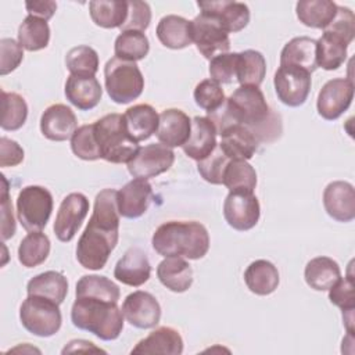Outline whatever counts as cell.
Here are the masks:
<instances>
[{
    "mask_svg": "<svg viewBox=\"0 0 355 355\" xmlns=\"http://www.w3.org/2000/svg\"><path fill=\"white\" fill-rule=\"evenodd\" d=\"M151 244L162 257L200 259L209 250V234L207 227L197 220H169L155 229Z\"/></svg>",
    "mask_w": 355,
    "mask_h": 355,
    "instance_id": "cell-1",
    "label": "cell"
},
{
    "mask_svg": "<svg viewBox=\"0 0 355 355\" xmlns=\"http://www.w3.org/2000/svg\"><path fill=\"white\" fill-rule=\"evenodd\" d=\"M72 324L100 340L112 341L123 330V313L118 302L94 297H76L71 308Z\"/></svg>",
    "mask_w": 355,
    "mask_h": 355,
    "instance_id": "cell-2",
    "label": "cell"
},
{
    "mask_svg": "<svg viewBox=\"0 0 355 355\" xmlns=\"http://www.w3.org/2000/svg\"><path fill=\"white\" fill-rule=\"evenodd\" d=\"M76 244V259L89 270H100L118 244L119 219L92 214Z\"/></svg>",
    "mask_w": 355,
    "mask_h": 355,
    "instance_id": "cell-3",
    "label": "cell"
},
{
    "mask_svg": "<svg viewBox=\"0 0 355 355\" xmlns=\"http://www.w3.org/2000/svg\"><path fill=\"white\" fill-rule=\"evenodd\" d=\"M94 135L100 148V155L107 162H129L139 150L126 130L122 114H107L94 122Z\"/></svg>",
    "mask_w": 355,
    "mask_h": 355,
    "instance_id": "cell-4",
    "label": "cell"
},
{
    "mask_svg": "<svg viewBox=\"0 0 355 355\" xmlns=\"http://www.w3.org/2000/svg\"><path fill=\"white\" fill-rule=\"evenodd\" d=\"M104 85L114 103L128 104L143 93L144 78L136 62L112 57L104 67Z\"/></svg>",
    "mask_w": 355,
    "mask_h": 355,
    "instance_id": "cell-5",
    "label": "cell"
},
{
    "mask_svg": "<svg viewBox=\"0 0 355 355\" xmlns=\"http://www.w3.org/2000/svg\"><path fill=\"white\" fill-rule=\"evenodd\" d=\"M60 305L40 295H28L19 308L22 326L33 336L51 337L62 323Z\"/></svg>",
    "mask_w": 355,
    "mask_h": 355,
    "instance_id": "cell-6",
    "label": "cell"
},
{
    "mask_svg": "<svg viewBox=\"0 0 355 355\" xmlns=\"http://www.w3.org/2000/svg\"><path fill=\"white\" fill-rule=\"evenodd\" d=\"M53 211V196L43 186H26L17 197V216L26 232H42Z\"/></svg>",
    "mask_w": 355,
    "mask_h": 355,
    "instance_id": "cell-7",
    "label": "cell"
},
{
    "mask_svg": "<svg viewBox=\"0 0 355 355\" xmlns=\"http://www.w3.org/2000/svg\"><path fill=\"white\" fill-rule=\"evenodd\" d=\"M190 26L193 43L207 60L230 50L229 33L215 18L200 12L190 21Z\"/></svg>",
    "mask_w": 355,
    "mask_h": 355,
    "instance_id": "cell-8",
    "label": "cell"
},
{
    "mask_svg": "<svg viewBox=\"0 0 355 355\" xmlns=\"http://www.w3.org/2000/svg\"><path fill=\"white\" fill-rule=\"evenodd\" d=\"M275 92L277 98L288 107L302 105L311 92V73L305 69L280 65L273 76Z\"/></svg>",
    "mask_w": 355,
    "mask_h": 355,
    "instance_id": "cell-9",
    "label": "cell"
},
{
    "mask_svg": "<svg viewBox=\"0 0 355 355\" xmlns=\"http://www.w3.org/2000/svg\"><path fill=\"white\" fill-rule=\"evenodd\" d=\"M175 161V153L171 147L161 143L139 147L132 159L126 164L128 171L133 178L146 179L155 178L166 172Z\"/></svg>",
    "mask_w": 355,
    "mask_h": 355,
    "instance_id": "cell-10",
    "label": "cell"
},
{
    "mask_svg": "<svg viewBox=\"0 0 355 355\" xmlns=\"http://www.w3.org/2000/svg\"><path fill=\"white\" fill-rule=\"evenodd\" d=\"M354 98V83L348 78H334L327 80L316 101L318 114L326 121L340 118L351 105Z\"/></svg>",
    "mask_w": 355,
    "mask_h": 355,
    "instance_id": "cell-11",
    "label": "cell"
},
{
    "mask_svg": "<svg viewBox=\"0 0 355 355\" xmlns=\"http://www.w3.org/2000/svg\"><path fill=\"white\" fill-rule=\"evenodd\" d=\"M223 216L227 225L236 230L252 229L261 216L257 196L248 191H229L223 202Z\"/></svg>",
    "mask_w": 355,
    "mask_h": 355,
    "instance_id": "cell-12",
    "label": "cell"
},
{
    "mask_svg": "<svg viewBox=\"0 0 355 355\" xmlns=\"http://www.w3.org/2000/svg\"><path fill=\"white\" fill-rule=\"evenodd\" d=\"M89 212V200L82 193H69L60 204L54 220V233L62 243L71 241Z\"/></svg>",
    "mask_w": 355,
    "mask_h": 355,
    "instance_id": "cell-13",
    "label": "cell"
},
{
    "mask_svg": "<svg viewBox=\"0 0 355 355\" xmlns=\"http://www.w3.org/2000/svg\"><path fill=\"white\" fill-rule=\"evenodd\" d=\"M121 309L126 322L137 329H153L161 319L159 302L153 294L143 290L126 295Z\"/></svg>",
    "mask_w": 355,
    "mask_h": 355,
    "instance_id": "cell-14",
    "label": "cell"
},
{
    "mask_svg": "<svg viewBox=\"0 0 355 355\" xmlns=\"http://www.w3.org/2000/svg\"><path fill=\"white\" fill-rule=\"evenodd\" d=\"M197 6L202 14L215 18L227 33L240 32L250 22V8L240 1H198Z\"/></svg>",
    "mask_w": 355,
    "mask_h": 355,
    "instance_id": "cell-15",
    "label": "cell"
},
{
    "mask_svg": "<svg viewBox=\"0 0 355 355\" xmlns=\"http://www.w3.org/2000/svg\"><path fill=\"white\" fill-rule=\"evenodd\" d=\"M323 207L337 222H351L355 218V190L344 180L329 183L323 190Z\"/></svg>",
    "mask_w": 355,
    "mask_h": 355,
    "instance_id": "cell-16",
    "label": "cell"
},
{
    "mask_svg": "<svg viewBox=\"0 0 355 355\" xmlns=\"http://www.w3.org/2000/svg\"><path fill=\"white\" fill-rule=\"evenodd\" d=\"M76 129V116L65 104L49 105L40 116V132L49 140L65 141L72 137Z\"/></svg>",
    "mask_w": 355,
    "mask_h": 355,
    "instance_id": "cell-17",
    "label": "cell"
},
{
    "mask_svg": "<svg viewBox=\"0 0 355 355\" xmlns=\"http://www.w3.org/2000/svg\"><path fill=\"white\" fill-rule=\"evenodd\" d=\"M153 197L148 180L135 178L118 190V209L121 216L136 219L146 214Z\"/></svg>",
    "mask_w": 355,
    "mask_h": 355,
    "instance_id": "cell-18",
    "label": "cell"
},
{
    "mask_svg": "<svg viewBox=\"0 0 355 355\" xmlns=\"http://www.w3.org/2000/svg\"><path fill=\"white\" fill-rule=\"evenodd\" d=\"M151 275V265L147 254L139 247H130L114 268V277L122 284L139 287Z\"/></svg>",
    "mask_w": 355,
    "mask_h": 355,
    "instance_id": "cell-19",
    "label": "cell"
},
{
    "mask_svg": "<svg viewBox=\"0 0 355 355\" xmlns=\"http://www.w3.org/2000/svg\"><path fill=\"white\" fill-rule=\"evenodd\" d=\"M191 132V119L178 108H168L159 114V123L155 132L158 141L166 147H182Z\"/></svg>",
    "mask_w": 355,
    "mask_h": 355,
    "instance_id": "cell-20",
    "label": "cell"
},
{
    "mask_svg": "<svg viewBox=\"0 0 355 355\" xmlns=\"http://www.w3.org/2000/svg\"><path fill=\"white\" fill-rule=\"evenodd\" d=\"M65 97L80 111L94 108L103 97V87L96 76L71 73L65 82Z\"/></svg>",
    "mask_w": 355,
    "mask_h": 355,
    "instance_id": "cell-21",
    "label": "cell"
},
{
    "mask_svg": "<svg viewBox=\"0 0 355 355\" xmlns=\"http://www.w3.org/2000/svg\"><path fill=\"white\" fill-rule=\"evenodd\" d=\"M216 129L208 116H194L190 136L182 148L189 158L198 162L216 148Z\"/></svg>",
    "mask_w": 355,
    "mask_h": 355,
    "instance_id": "cell-22",
    "label": "cell"
},
{
    "mask_svg": "<svg viewBox=\"0 0 355 355\" xmlns=\"http://www.w3.org/2000/svg\"><path fill=\"white\" fill-rule=\"evenodd\" d=\"M183 352V338L180 333L169 326H161L140 340L130 354H164L180 355Z\"/></svg>",
    "mask_w": 355,
    "mask_h": 355,
    "instance_id": "cell-23",
    "label": "cell"
},
{
    "mask_svg": "<svg viewBox=\"0 0 355 355\" xmlns=\"http://www.w3.org/2000/svg\"><path fill=\"white\" fill-rule=\"evenodd\" d=\"M258 143L248 128L234 125L220 135V143L218 146L229 159L248 161L257 153Z\"/></svg>",
    "mask_w": 355,
    "mask_h": 355,
    "instance_id": "cell-24",
    "label": "cell"
},
{
    "mask_svg": "<svg viewBox=\"0 0 355 355\" xmlns=\"http://www.w3.org/2000/svg\"><path fill=\"white\" fill-rule=\"evenodd\" d=\"M157 277L173 293H184L193 284V269L182 257H165L157 266Z\"/></svg>",
    "mask_w": 355,
    "mask_h": 355,
    "instance_id": "cell-25",
    "label": "cell"
},
{
    "mask_svg": "<svg viewBox=\"0 0 355 355\" xmlns=\"http://www.w3.org/2000/svg\"><path fill=\"white\" fill-rule=\"evenodd\" d=\"M123 121L130 137L139 143L157 132L159 115L150 104H136L125 111Z\"/></svg>",
    "mask_w": 355,
    "mask_h": 355,
    "instance_id": "cell-26",
    "label": "cell"
},
{
    "mask_svg": "<svg viewBox=\"0 0 355 355\" xmlns=\"http://www.w3.org/2000/svg\"><path fill=\"white\" fill-rule=\"evenodd\" d=\"M280 65L297 67L312 73L316 65V40L308 36L293 37L280 53Z\"/></svg>",
    "mask_w": 355,
    "mask_h": 355,
    "instance_id": "cell-27",
    "label": "cell"
},
{
    "mask_svg": "<svg viewBox=\"0 0 355 355\" xmlns=\"http://www.w3.org/2000/svg\"><path fill=\"white\" fill-rule=\"evenodd\" d=\"M158 40L168 49L180 50L193 43L190 21L180 15L169 14L159 19L155 29Z\"/></svg>",
    "mask_w": 355,
    "mask_h": 355,
    "instance_id": "cell-28",
    "label": "cell"
},
{
    "mask_svg": "<svg viewBox=\"0 0 355 355\" xmlns=\"http://www.w3.org/2000/svg\"><path fill=\"white\" fill-rule=\"evenodd\" d=\"M244 282L251 293L257 295H269L279 286V270L270 261L257 259L247 266Z\"/></svg>",
    "mask_w": 355,
    "mask_h": 355,
    "instance_id": "cell-29",
    "label": "cell"
},
{
    "mask_svg": "<svg viewBox=\"0 0 355 355\" xmlns=\"http://www.w3.org/2000/svg\"><path fill=\"white\" fill-rule=\"evenodd\" d=\"M28 295H40L58 305L64 302L68 294V280L57 270H47L33 276L26 284Z\"/></svg>",
    "mask_w": 355,
    "mask_h": 355,
    "instance_id": "cell-30",
    "label": "cell"
},
{
    "mask_svg": "<svg viewBox=\"0 0 355 355\" xmlns=\"http://www.w3.org/2000/svg\"><path fill=\"white\" fill-rule=\"evenodd\" d=\"M304 277L311 288L326 291L341 277V269L333 258L315 257L306 263Z\"/></svg>",
    "mask_w": 355,
    "mask_h": 355,
    "instance_id": "cell-31",
    "label": "cell"
},
{
    "mask_svg": "<svg viewBox=\"0 0 355 355\" xmlns=\"http://www.w3.org/2000/svg\"><path fill=\"white\" fill-rule=\"evenodd\" d=\"M348 43L340 36L323 31L322 36L316 40V65L326 69H338L347 60Z\"/></svg>",
    "mask_w": 355,
    "mask_h": 355,
    "instance_id": "cell-32",
    "label": "cell"
},
{
    "mask_svg": "<svg viewBox=\"0 0 355 355\" xmlns=\"http://www.w3.org/2000/svg\"><path fill=\"white\" fill-rule=\"evenodd\" d=\"M301 24L315 29H324L336 17L337 4L330 0H301L295 6Z\"/></svg>",
    "mask_w": 355,
    "mask_h": 355,
    "instance_id": "cell-33",
    "label": "cell"
},
{
    "mask_svg": "<svg viewBox=\"0 0 355 355\" xmlns=\"http://www.w3.org/2000/svg\"><path fill=\"white\" fill-rule=\"evenodd\" d=\"M92 21L101 28H121L128 17V1L122 0H93L89 3Z\"/></svg>",
    "mask_w": 355,
    "mask_h": 355,
    "instance_id": "cell-34",
    "label": "cell"
},
{
    "mask_svg": "<svg viewBox=\"0 0 355 355\" xmlns=\"http://www.w3.org/2000/svg\"><path fill=\"white\" fill-rule=\"evenodd\" d=\"M266 75V60L261 51L244 50L239 53L236 79L240 86H257L263 82Z\"/></svg>",
    "mask_w": 355,
    "mask_h": 355,
    "instance_id": "cell-35",
    "label": "cell"
},
{
    "mask_svg": "<svg viewBox=\"0 0 355 355\" xmlns=\"http://www.w3.org/2000/svg\"><path fill=\"white\" fill-rule=\"evenodd\" d=\"M50 254V239L42 232H29L19 243L18 261L25 268L43 263Z\"/></svg>",
    "mask_w": 355,
    "mask_h": 355,
    "instance_id": "cell-36",
    "label": "cell"
},
{
    "mask_svg": "<svg viewBox=\"0 0 355 355\" xmlns=\"http://www.w3.org/2000/svg\"><path fill=\"white\" fill-rule=\"evenodd\" d=\"M50 42V28L47 21L28 15L18 28V43L28 51L46 49Z\"/></svg>",
    "mask_w": 355,
    "mask_h": 355,
    "instance_id": "cell-37",
    "label": "cell"
},
{
    "mask_svg": "<svg viewBox=\"0 0 355 355\" xmlns=\"http://www.w3.org/2000/svg\"><path fill=\"white\" fill-rule=\"evenodd\" d=\"M222 184H225L229 191L254 193L257 172L252 165L244 159H230L225 168Z\"/></svg>",
    "mask_w": 355,
    "mask_h": 355,
    "instance_id": "cell-38",
    "label": "cell"
},
{
    "mask_svg": "<svg viewBox=\"0 0 355 355\" xmlns=\"http://www.w3.org/2000/svg\"><path fill=\"white\" fill-rule=\"evenodd\" d=\"M148 51L150 42L147 36L139 31H123L116 36L114 43L115 57L125 61H140Z\"/></svg>",
    "mask_w": 355,
    "mask_h": 355,
    "instance_id": "cell-39",
    "label": "cell"
},
{
    "mask_svg": "<svg viewBox=\"0 0 355 355\" xmlns=\"http://www.w3.org/2000/svg\"><path fill=\"white\" fill-rule=\"evenodd\" d=\"M75 295L94 297V298H101L111 302H118L121 297V291H119V287L107 276L85 275L76 283Z\"/></svg>",
    "mask_w": 355,
    "mask_h": 355,
    "instance_id": "cell-40",
    "label": "cell"
},
{
    "mask_svg": "<svg viewBox=\"0 0 355 355\" xmlns=\"http://www.w3.org/2000/svg\"><path fill=\"white\" fill-rule=\"evenodd\" d=\"M1 129L18 130L26 122L28 104L18 93L1 90Z\"/></svg>",
    "mask_w": 355,
    "mask_h": 355,
    "instance_id": "cell-41",
    "label": "cell"
},
{
    "mask_svg": "<svg viewBox=\"0 0 355 355\" xmlns=\"http://www.w3.org/2000/svg\"><path fill=\"white\" fill-rule=\"evenodd\" d=\"M65 67L73 75H92L98 71V54L90 46L72 47L65 55Z\"/></svg>",
    "mask_w": 355,
    "mask_h": 355,
    "instance_id": "cell-42",
    "label": "cell"
},
{
    "mask_svg": "<svg viewBox=\"0 0 355 355\" xmlns=\"http://www.w3.org/2000/svg\"><path fill=\"white\" fill-rule=\"evenodd\" d=\"M72 153L85 161H96L101 158L100 148L94 135V123L79 126L71 137Z\"/></svg>",
    "mask_w": 355,
    "mask_h": 355,
    "instance_id": "cell-43",
    "label": "cell"
},
{
    "mask_svg": "<svg viewBox=\"0 0 355 355\" xmlns=\"http://www.w3.org/2000/svg\"><path fill=\"white\" fill-rule=\"evenodd\" d=\"M194 101L196 104L205 110L207 112H212L215 110H218L226 100L225 97V92L220 87V85L215 80L209 79H204L201 80L196 89H194Z\"/></svg>",
    "mask_w": 355,
    "mask_h": 355,
    "instance_id": "cell-44",
    "label": "cell"
},
{
    "mask_svg": "<svg viewBox=\"0 0 355 355\" xmlns=\"http://www.w3.org/2000/svg\"><path fill=\"white\" fill-rule=\"evenodd\" d=\"M230 159L223 154L219 146L204 159L198 161L197 171L201 178L211 184H222L225 168Z\"/></svg>",
    "mask_w": 355,
    "mask_h": 355,
    "instance_id": "cell-45",
    "label": "cell"
},
{
    "mask_svg": "<svg viewBox=\"0 0 355 355\" xmlns=\"http://www.w3.org/2000/svg\"><path fill=\"white\" fill-rule=\"evenodd\" d=\"M239 53H222L209 60V75L211 79L220 83H232L236 78Z\"/></svg>",
    "mask_w": 355,
    "mask_h": 355,
    "instance_id": "cell-46",
    "label": "cell"
},
{
    "mask_svg": "<svg viewBox=\"0 0 355 355\" xmlns=\"http://www.w3.org/2000/svg\"><path fill=\"white\" fill-rule=\"evenodd\" d=\"M151 22V8L148 3L140 0L128 1V17L123 25L121 26V32L123 31H139L144 32Z\"/></svg>",
    "mask_w": 355,
    "mask_h": 355,
    "instance_id": "cell-47",
    "label": "cell"
},
{
    "mask_svg": "<svg viewBox=\"0 0 355 355\" xmlns=\"http://www.w3.org/2000/svg\"><path fill=\"white\" fill-rule=\"evenodd\" d=\"M323 31H327L340 36L349 44L354 40V35H355V15L351 11V8L337 6L336 17Z\"/></svg>",
    "mask_w": 355,
    "mask_h": 355,
    "instance_id": "cell-48",
    "label": "cell"
},
{
    "mask_svg": "<svg viewBox=\"0 0 355 355\" xmlns=\"http://www.w3.org/2000/svg\"><path fill=\"white\" fill-rule=\"evenodd\" d=\"M24 47L14 39L0 40V75H7L17 69L24 60Z\"/></svg>",
    "mask_w": 355,
    "mask_h": 355,
    "instance_id": "cell-49",
    "label": "cell"
},
{
    "mask_svg": "<svg viewBox=\"0 0 355 355\" xmlns=\"http://www.w3.org/2000/svg\"><path fill=\"white\" fill-rule=\"evenodd\" d=\"M329 300L331 304L338 306L341 311L355 309V294H354V279L352 276L340 277L336 284L329 288Z\"/></svg>",
    "mask_w": 355,
    "mask_h": 355,
    "instance_id": "cell-50",
    "label": "cell"
},
{
    "mask_svg": "<svg viewBox=\"0 0 355 355\" xmlns=\"http://www.w3.org/2000/svg\"><path fill=\"white\" fill-rule=\"evenodd\" d=\"M3 180V189H1V200H0V208H1V239L6 241L11 239L15 234V219L12 214V204L8 197V183L1 175Z\"/></svg>",
    "mask_w": 355,
    "mask_h": 355,
    "instance_id": "cell-51",
    "label": "cell"
},
{
    "mask_svg": "<svg viewBox=\"0 0 355 355\" xmlns=\"http://www.w3.org/2000/svg\"><path fill=\"white\" fill-rule=\"evenodd\" d=\"M24 161V148L6 136L0 137V166H17Z\"/></svg>",
    "mask_w": 355,
    "mask_h": 355,
    "instance_id": "cell-52",
    "label": "cell"
},
{
    "mask_svg": "<svg viewBox=\"0 0 355 355\" xmlns=\"http://www.w3.org/2000/svg\"><path fill=\"white\" fill-rule=\"evenodd\" d=\"M25 8L29 15L42 18L44 21H49L55 10H57V3L51 0H37V1H26Z\"/></svg>",
    "mask_w": 355,
    "mask_h": 355,
    "instance_id": "cell-53",
    "label": "cell"
}]
</instances>
